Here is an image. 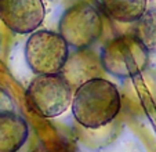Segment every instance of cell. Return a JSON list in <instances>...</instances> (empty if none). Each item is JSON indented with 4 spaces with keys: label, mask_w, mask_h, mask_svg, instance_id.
<instances>
[{
    "label": "cell",
    "mask_w": 156,
    "mask_h": 152,
    "mask_svg": "<svg viewBox=\"0 0 156 152\" xmlns=\"http://www.w3.org/2000/svg\"><path fill=\"white\" fill-rule=\"evenodd\" d=\"M72 114L83 129H98L112 123L122 111V91L105 78L88 80L75 90Z\"/></svg>",
    "instance_id": "1"
},
{
    "label": "cell",
    "mask_w": 156,
    "mask_h": 152,
    "mask_svg": "<svg viewBox=\"0 0 156 152\" xmlns=\"http://www.w3.org/2000/svg\"><path fill=\"white\" fill-rule=\"evenodd\" d=\"M104 32L101 11L88 2H79L68 7L59 18L58 33L75 50L90 49Z\"/></svg>",
    "instance_id": "2"
},
{
    "label": "cell",
    "mask_w": 156,
    "mask_h": 152,
    "mask_svg": "<svg viewBox=\"0 0 156 152\" xmlns=\"http://www.w3.org/2000/svg\"><path fill=\"white\" fill-rule=\"evenodd\" d=\"M101 65L109 75L130 79L148 68L149 53L134 35H122L108 40L101 49Z\"/></svg>",
    "instance_id": "3"
},
{
    "label": "cell",
    "mask_w": 156,
    "mask_h": 152,
    "mask_svg": "<svg viewBox=\"0 0 156 152\" xmlns=\"http://www.w3.org/2000/svg\"><path fill=\"white\" fill-rule=\"evenodd\" d=\"M73 90L59 73L37 75L27 89L29 108L41 118H57L69 108Z\"/></svg>",
    "instance_id": "4"
},
{
    "label": "cell",
    "mask_w": 156,
    "mask_h": 152,
    "mask_svg": "<svg viewBox=\"0 0 156 152\" xmlns=\"http://www.w3.org/2000/svg\"><path fill=\"white\" fill-rule=\"evenodd\" d=\"M69 53V46L54 31H35L25 44L27 64L36 75L59 73Z\"/></svg>",
    "instance_id": "5"
},
{
    "label": "cell",
    "mask_w": 156,
    "mask_h": 152,
    "mask_svg": "<svg viewBox=\"0 0 156 152\" xmlns=\"http://www.w3.org/2000/svg\"><path fill=\"white\" fill-rule=\"evenodd\" d=\"M46 17L43 0H0V20L11 32L33 33Z\"/></svg>",
    "instance_id": "6"
},
{
    "label": "cell",
    "mask_w": 156,
    "mask_h": 152,
    "mask_svg": "<svg viewBox=\"0 0 156 152\" xmlns=\"http://www.w3.org/2000/svg\"><path fill=\"white\" fill-rule=\"evenodd\" d=\"M104 73L105 71L101 65L100 56L93 50L84 49L69 53L68 60L65 61L59 75L71 86L72 90H76L79 86L88 80L104 78Z\"/></svg>",
    "instance_id": "7"
},
{
    "label": "cell",
    "mask_w": 156,
    "mask_h": 152,
    "mask_svg": "<svg viewBox=\"0 0 156 152\" xmlns=\"http://www.w3.org/2000/svg\"><path fill=\"white\" fill-rule=\"evenodd\" d=\"M123 100L131 111H147L149 107L156 104V73L148 71V68L140 75L126 79Z\"/></svg>",
    "instance_id": "8"
},
{
    "label": "cell",
    "mask_w": 156,
    "mask_h": 152,
    "mask_svg": "<svg viewBox=\"0 0 156 152\" xmlns=\"http://www.w3.org/2000/svg\"><path fill=\"white\" fill-rule=\"evenodd\" d=\"M29 127L15 112H0V152H17L27 143Z\"/></svg>",
    "instance_id": "9"
},
{
    "label": "cell",
    "mask_w": 156,
    "mask_h": 152,
    "mask_svg": "<svg viewBox=\"0 0 156 152\" xmlns=\"http://www.w3.org/2000/svg\"><path fill=\"white\" fill-rule=\"evenodd\" d=\"M102 13L120 24H136L148 9V0H100Z\"/></svg>",
    "instance_id": "10"
},
{
    "label": "cell",
    "mask_w": 156,
    "mask_h": 152,
    "mask_svg": "<svg viewBox=\"0 0 156 152\" xmlns=\"http://www.w3.org/2000/svg\"><path fill=\"white\" fill-rule=\"evenodd\" d=\"M148 53H156V7L147 9L142 17L134 24L133 33Z\"/></svg>",
    "instance_id": "11"
},
{
    "label": "cell",
    "mask_w": 156,
    "mask_h": 152,
    "mask_svg": "<svg viewBox=\"0 0 156 152\" xmlns=\"http://www.w3.org/2000/svg\"><path fill=\"white\" fill-rule=\"evenodd\" d=\"M32 152H76V147L71 138L54 133L40 138Z\"/></svg>",
    "instance_id": "12"
}]
</instances>
